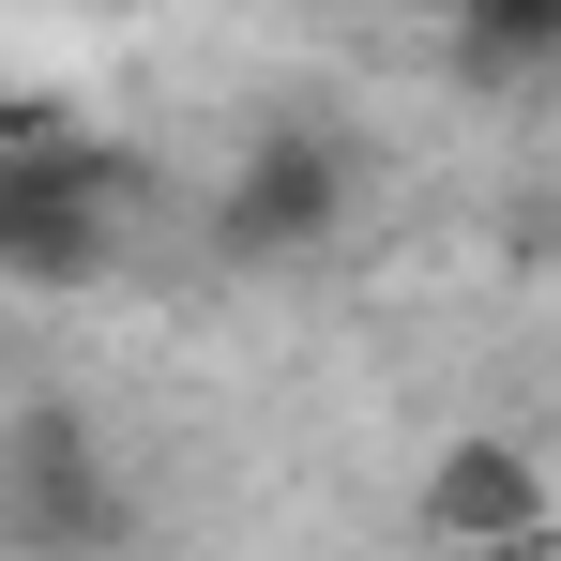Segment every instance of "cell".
I'll return each instance as SVG.
<instances>
[{"mask_svg":"<svg viewBox=\"0 0 561 561\" xmlns=\"http://www.w3.org/2000/svg\"><path fill=\"white\" fill-rule=\"evenodd\" d=\"M350 213H365L350 137H334V122H259V137L228 152V183H213V243H228L243 274H288V259H319Z\"/></svg>","mask_w":561,"mask_h":561,"instance_id":"7a4b0ae2","label":"cell"},{"mask_svg":"<svg viewBox=\"0 0 561 561\" xmlns=\"http://www.w3.org/2000/svg\"><path fill=\"white\" fill-rule=\"evenodd\" d=\"M122 213H137V152L92 137L61 92H15V122H0V274L77 288L122 243Z\"/></svg>","mask_w":561,"mask_h":561,"instance_id":"6da1fadb","label":"cell"},{"mask_svg":"<svg viewBox=\"0 0 561 561\" xmlns=\"http://www.w3.org/2000/svg\"><path fill=\"white\" fill-rule=\"evenodd\" d=\"M425 547L440 561H531L547 547V456L531 440H440V470H425Z\"/></svg>","mask_w":561,"mask_h":561,"instance_id":"277c9868","label":"cell"},{"mask_svg":"<svg viewBox=\"0 0 561 561\" xmlns=\"http://www.w3.org/2000/svg\"><path fill=\"white\" fill-rule=\"evenodd\" d=\"M0 485H15V547H31V561L122 547V470L92 456V425H77L61 394H15V456H0Z\"/></svg>","mask_w":561,"mask_h":561,"instance_id":"3957f363","label":"cell"},{"mask_svg":"<svg viewBox=\"0 0 561 561\" xmlns=\"http://www.w3.org/2000/svg\"><path fill=\"white\" fill-rule=\"evenodd\" d=\"M440 46L470 92H531L561 77V0H440Z\"/></svg>","mask_w":561,"mask_h":561,"instance_id":"5b68a950","label":"cell"}]
</instances>
